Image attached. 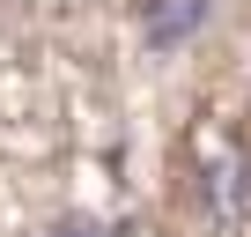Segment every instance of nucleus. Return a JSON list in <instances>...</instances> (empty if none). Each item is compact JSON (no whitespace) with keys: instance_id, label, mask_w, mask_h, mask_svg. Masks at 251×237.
Masks as SVG:
<instances>
[{"instance_id":"nucleus-1","label":"nucleus","mask_w":251,"mask_h":237,"mask_svg":"<svg viewBox=\"0 0 251 237\" xmlns=\"http://www.w3.org/2000/svg\"><path fill=\"white\" fill-rule=\"evenodd\" d=\"M200 23H207V0H148V8H141V30H148V45H155V52L185 45Z\"/></svg>"},{"instance_id":"nucleus-2","label":"nucleus","mask_w":251,"mask_h":237,"mask_svg":"<svg viewBox=\"0 0 251 237\" xmlns=\"http://www.w3.org/2000/svg\"><path fill=\"white\" fill-rule=\"evenodd\" d=\"M45 237H111V230H103V222H89V215H67V222H52Z\"/></svg>"}]
</instances>
